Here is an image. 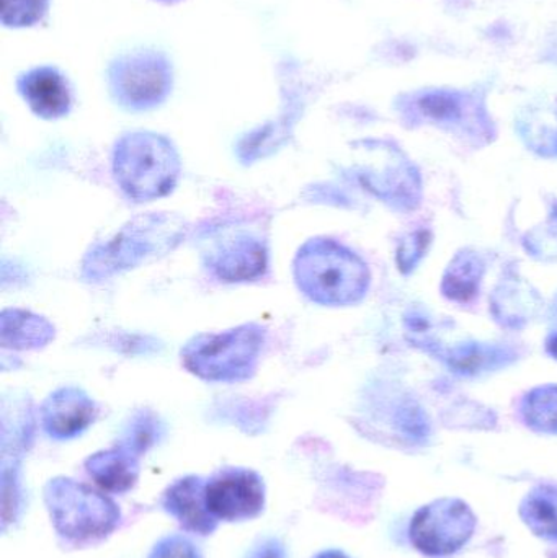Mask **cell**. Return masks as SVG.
I'll return each mask as SVG.
<instances>
[{
	"label": "cell",
	"instance_id": "6da1fadb",
	"mask_svg": "<svg viewBox=\"0 0 557 558\" xmlns=\"http://www.w3.org/2000/svg\"><path fill=\"white\" fill-rule=\"evenodd\" d=\"M294 282L311 301L329 307L359 304L368 292V265L332 239H311L293 262Z\"/></svg>",
	"mask_w": 557,
	"mask_h": 558
},
{
	"label": "cell",
	"instance_id": "7a4b0ae2",
	"mask_svg": "<svg viewBox=\"0 0 557 558\" xmlns=\"http://www.w3.org/2000/svg\"><path fill=\"white\" fill-rule=\"evenodd\" d=\"M113 177L121 192L136 203L164 198L175 190L182 162L169 140L153 133H133L118 141Z\"/></svg>",
	"mask_w": 557,
	"mask_h": 558
},
{
	"label": "cell",
	"instance_id": "3957f363",
	"mask_svg": "<svg viewBox=\"0 0 557 558\" xmlns=\"http://www.w3.org/2000/svg\"><path fill=\"white\" fill-rule=\"evenodd\" d=\"M185 234L182 219L170 215H146L128 222L113 239L97 244L82 264L88 281L113 277L172 251Z\"/></svg>",
	"mask_w": 557,
	"mask_h": 558
},
{
	"label": "cell",
	"instance_id": "277c9868",
	"mask_svg": "<svg viewBox=\"0 0 557 558\" xmlns=\"http://www.w3.org/2000/svg\"><path fill=\"white\" fill-rule=\"evenodd\" d=\"M267 341L262 325L244 324L231 330L199 333L182 348V363L190 373L208 383H244L261 363Z\"/></svg>",
	"mask_w": 557,
	"mask_h": 558
},
{
	"label": "cell",
	"instance_id": "5b68a950",
	"mask_svg": "<svg viewBox=\"0 0 557 558\" xmlns=\"http://www.w3.org/2000/svg\"><path fill=\"white\" fill-rule=\"evenodd\" d=\"M45 504L56 531L75 543L104 539L121 520L120 510L110 498L72 478L49 481Z\"/></svg>",
	"mask_w": 557,
	"mask_h": 558
},
{
	"label": "cell",
	"instance_id": "8992f818",
	"mask_svg": "<svg viewBox=\"0 0 557 558\" xmlns=\"http://www.w3.org/2000/svg\"><path fill=\"white\" fill-rule=\"evenodd\" d=\"M476 526L477 518L470 505L458 498H440L415 513L409 536L424 556L448 557L470 543Z\"/></svg>",
	"mask_w": 557,
	"mask_h": 558
},
{
	"label": "cell",
	"instance_id": "52a82bcc",
	"mask_svg": "<svg viewBox=\"0 0 557 558\" xmlns=\"http://www.w3.org/2000/svg\"><path fill=\"white\" fill-rule=\"evenodd\" d=\"M203 258L209 274L225 282L255 281L268 268L264 239L241 228L218 232L203 252Z\"/></svg>",
	"mask_w": 557,
	"mask_h": 558
},
{
	"label": "cell",
	"instance_id": "ba28073f",
	"mask_svg": "<svg viewBox=\"0 0 557 558\" xmlns=\"http://www.w3.org/2000/svg\"><path fill=\"white\" fill-rule=\"evenodd\" d=\"M206 505L218 521L254 520L264 511V481L251 469H221L206 481Z\"/></svg>",
	"mask_w": 557,
	"mask_h": 558
},
{
	"label": "cell",
	"instance_id": "9c48e42d",
	"mask_svg": "<svg viewBox=\"0 0 557 558\" xmlns=\"http://www.w3.org/2000/svg\"><path fill=\"white\" fill-rule=\"evenodd\" d=\"M41 426L49 438L68 441L87 432L98 416L95 400L85 390L68 386L55 390L43 403Z\"/></svg>",
	"mask_w": 557,
	"mask_h": 558
},
{
	"label": "cell",
	"instance_id": "30bf717a",
	"mask_svg": "<svg viewBox=\"0 0 557 558\" xmlns=\"http://www.w3.org/2000/svg\"><path fill=\"white\" fill-rule=\"evenodd\" d=\"M162 507L189 533L209 536L218 526L206 505V482L196 475L173 482L164 494Z\"/></svg>",
	"mask_w": 557,
	"mask_h": 558
},
{
	"label": "cell",
	"instance_id": "8fae6325",
	"mask_svg": "<svg viewBox=\"0 0 557 558\" xmlns=\"http://www.w3.org/2000/svg\"><path fill=\"white\" fill-rule=\"evenodd\" d=\"M87 474L108 494H124L136 485L140 462L124 446L97 452L85 461Z\"/></svg>",
	"mask_w": 557,
	"mask_h": 558
},
{
	"label": "cell",
	"instance_id": "7c38bea8",
	"mask_svg": "<svg viewBox=\"0 0 557 558\" xmlns=\"http://www.w3.org/2000/svg\"><path fill=\"white\" fill-rule=\"evenodd\" d=\"M56 337V328L41 315L5 308L0 317V343L10 350H39Z\"/></svg>",
	"mask_w": 557,
	"mask_h": 558
},
{
	"label": "cell",
	"instance_id": "4fadbf2b",
	"mask_svg": "<svg viewBox=\"0 0 557 558\" xmlns=\"http://www.w3.org/2000/svg\"><path fill=\"white\" fill-rule=\"evenodd\" d=\"M22 92L32 110L39 117L52 120L64 117L69 111L71 97L68 87L55 72L41 71L28 75Z\"/></svg>",
	"mask_w": 557,
	"mask_h": 558
},
{
	"label": "cell",
	"instance_id": "5bb4252c",
	"mask_svg": "<svg viewBox=\"0 0 557 558\" xmlns=\"http://www.w3.org/2000/svg\"><path fill=\"white\" fill-rule=\"evenodd\" d=\"M520 518L535 536L557 541V485L533 488L520 505Z\"/></svg>",
	"mask_w": 557,
	"mask_h": 558
},
{
	"label": "cell",
	"instance_id": "9a60e30c",
	"mask_svg": "<svg viewBox=\"0 0 557 558\" xmlns=\"http://www.w3.org/2000/svg\"><path fill=\"white\" fill-rule=\"evenodd\" d=\"M484 264L473 252H461L451 262L444 277V294L451 301L467 304L476 298L483 279Z\"/></svg>",
	"mask_w": 557,
	"mask_h": 558
},
{
	"label": "cell",
	"instance_id": "2e32d148",
	"mask_svg": "<svg viewBox=\"0 0 557 558\" xmlns=\"http://www.w3.org/2000/svg\"><path fill=\"white\" fill-rule=\"evenodd\" d=\"M520 410L530 428L557 435V386L533 390L523 399Z\"/></svg>",
	"mask_w": 557,
	"mask_h": 558
},
{
	"label": "cell",
	"instance_id": "e0dca14e",
	"mask_svg": "<svg viewBox=\"0 0 557 558\" xmlns=\"http://www.w3.org/2000/svg\"><path fill=\"white\" fill-rule=\"evenodd\" d=\"M463 95L458 92L431 90L414 97L415 111L437 124L458 123L463 117Z\"/></svg>",
	"mask_w": 557,
	"mask_h": 558
},
{
	"label": "cell",
	"instance_id": "ac0fdd59",
	"mask_svg": "<svg viewBox=\"0 0 557 558\" xmlns=\"http://www.w3.org/2000/svg\"><path fill=\"white\" fill-rule=\"evenodd\" d=\"M159 422L156 416L150 413H140L133 423L128 426L126 435H124V448L130 449L133 454L140 458L143 452H146L150 446L156 445L159 439Z\"/></svg>",
	"mask_w": 557,
	"mask_h": 558
},
{
	"label": "cell",
	"instance_id": "d6986e66",
	"mask_svg": "<svg viewBox=\"0 0 557 558\" xmlns=\"http://www.w3.org/2000/svg\"><path fill=\"white\" fill-rule=\"evenodd\" d=\"M147 558H203L195 544L186 537L175 534V536H167L150 550Z\"/></svg>",
	"mask_w": 557,
	"mask_h": 558
},
{
	"label": "cell",
	"instance_id": "ffe728a7",
	"mask_svg": "<svg viewBox=\"0 0 557 558\" xmlns=\"http://www.w3.org/2000/svg\"><path fill=\"white\" fill-rule=\"evenodd\" d=\"M20 488L15 471L3 468L2 471V523L3 530L12 523L19 511Z\"/></svg>",
	"mask_w": 557,
	"mask_h": 558
},
{
	"label": "cell",
	"instance_id": "44dd1931",
	"mask_svg": "<svg viewBox=\"0 0 557 558\" xmlns=\"http://www.w3.org/2000/svg\"><path fill=\"white\" fill-rule=\"evenodd\" d=\"M247 558H288L287 549L280 541L275 537H267V539L258 543L254 549L249 553Z\"/></svg>",
	"mask_w": 557,
	"mask_h": 558
},
{
	"label": "cell",
	"instance_id": "7402d4cb",
	"mask_svg": "<svg viewBox=\"0 0 557 558\" xmlns=\"http://www.w3.org/2000/svg\"><path fill=\"white\" fill-rule=\"evenodd\" d=\"M546 348H548V353L552 354L553 357L557 360V305H556V317H555V327L549 331L548 340H546Z\"/></svg>",
	"mask_w": 557,
	"mask_h": 558
},
{
	"label": "cell",
	"instance_id": "603a6c76",
	"mask_svg": "<svg viewBox=\"0 0 557 558\" xmlns=\"http://www.w3.org/2000/svg\"><path fill=\"white\" fill-rule=\"evenodd\" d=\"M314 558H350V557L347 556L346 553H342V550L330 549V550H324V553L317 554V556Z\"/></svg>",
	"mask_w": 557,
	"mask_h": 558
}]
</instances>
